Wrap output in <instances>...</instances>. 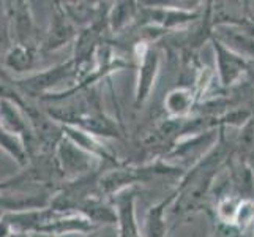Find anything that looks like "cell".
Wrapping results in <instances>:
<instances>
[{"instance_id":"obj_1","label":"cell","mask_w":254,"mask_h":237,"mask_svg":"<svg viewBox=\"0 0 254 237\" xmlns=\"http://www.w3.org/2000/svg\"><path fill=\"white\" fill-rule=\"evenodd\" d=\"M0 124L5 127L6 131L19 138L27 151L32 141V133L29 131L27 117L16 101L10 98H0Z\"/></svg>"},{"instance_id":"obj_2","label":"cell","mask_w":254,"mask_h":237,"mask_svg":"<svg viewBox=\"0 0 254 237\" xmlns=\"http://www.w3.org/2000/svg\"><path fill=\"white\" fill-rule=\"evenodd\" d=\"M0 149L11 155L19 164L27 163V151H25L24 143L17 136L11 135L10 131H6L2 124H0Z\"/></svg>"},{"instance_id":"obj_3","label":"cell","mask_w":254,"mask_h":237,"mask_svg":"<svg viewBox=\"0 0 254 237\" xmlns=\"http://www.w3.org/2000/svg\"><path fill=\"white\" fill-rule=\"evenodd\" d=\"M32 60H33L32 51L27 46H22V45L13 46L6 54V65L10 67L13 72H17V73L27 72L32 67Z\"/></svg>"},{"instance_id":"obj_4","label":"cell","mask_w":254,"mask_h":237,"mask_svg":"<svg viewBox=\"0 0 254 237\" xmlns=\"http://www.w3.org/2000/svg\"><path fill=\"white\" fill-rule=\"evenodd\" d=\"M29 179V174L27 171H22L21 174L14 175V177H10L3 182H0V191H5V190H10V188H14V187H19L22 183H25Z\"/></svg>"},{"instance_id":"obj_5","label":"cell","mask_w":254,"mask_h":237,"mask_svg":"<svg viewBox=\"0 0 254 237\" xmlns=\"http://www.w3.org/2000/svg\"><path fill=\"white\" fill-rule=\"evenodd\" d=\"M8 19H10V16L8 13H3V8H2V3H0V43L2 40L6 38V30H8Z\"/></svg>"}]
</instances>
